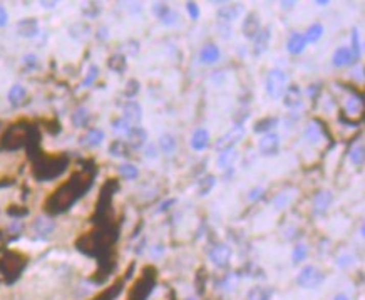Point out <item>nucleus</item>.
<instances>
[{"label": "nucleus", "mask_w": 365, "mask_h": 300, "mask_svg": "<svg viewBox=\"0 0 365 300\" xmlns=\"http://www.w3.org/2000/svg\"><path fill=\"white\" fill-rule=\"evenodd\" d=\"M93 178L87 173H76L67 183H64L62 187H59L52 193L45 203V208L49 213H62L65 210H69L74 203L82 196L84 191H87Z\"/></svg>", "instance_id": "nucleus-1"}, {"label": "nucleus", "mask_w": 365, "mask_h": 300, "mask_svg": "<svg viewBox=\"0 0 365 300\" xmlns=\"http://www.w3.org/2000/svg\"><path fill=\"white\" fill-rule=\"evenodd\" d=\"M67 158L64 156H56V158H44L40 159L34 168V175L37 179L42 181H47V179H54L60 176L64 173V170L67 168Z\"/></svg>", "instance_id": "nucleus-2"}, {"label": "nucleus", "mask_w": 365, "mask_h": 300, "mask_svg": "<svg viewBox=\"0 0 365 300\" xmlns=\"http://www.w3.org/2000/svg\"><path fill=\"white\" fill-rule=\"evenodd\" d=\"M29 137V129L24 124H14L5 131L2 140H0V149L12 151V149H19L26 145Z\"/></svg>", "instance_id": "nucleus-3"}, {"label": "nucleus", "mask_w": 365, "mask_h": 300, "mask_svg": "<svg viewBox=\"0 0 365 300\" xmlns=\"http://www.w3.org/2000/svg\"><path fill=\"white\" fill-rule=\"evenodd\" d=\"M287 84H288V76L285 73L283 69H271L268 74H266V79H265V87H266V93L271 99H280L287 89Z\"/></svg>", "instance_id": "nucleus-4"}, {"label": "nucleus", "mask_w": 365, "mask_h": 300, "mask_svg": "<svg viewBox=\"0 0 365 300\" xmlns=\"http://www.w3.org/2000/svg\"><path fill=\"white\" fill-rule=\"evenodd\" d=\"M324 282V273L320 272L317 267L307 265L303 267L296 275V284L302 287V289H317V287Z\"/></svg>", "instance_id": "nucleus-5"}, {"label": "nucleus", "mask_w": 365, "mask_h": 300, "mask_svg": "<svg viewBox=\"0 0 365 300\" xmlns=\"http://www.w3.org/2000/svg\"><path fill=\"white\" fill-rule=\"evenodd\" d=\"M246 131L243 128V124H235L233 128H231L228 133H224L220 140L216 141L215 148L218 151H224V149H233L238 143L245 137Z\"/></svg>", "instance_id": "nucleus-6"}, {"label": "nucleus", "mask_w": 365, "mask_h": 300, "mask_svg": "<svg viewBox=\"0 0 365 300\" xmlns=\"http://www.w3.org/2000/svg\"><path fill=\"white\" fill-rule=\"evenodd\" d=\"M153 14L164 24V26H176V24L181 20L178 12L169 7L168 4H163V2L153 4Z\"/></svg>", "instance_id": "nucleus-7"}, {"label": "nucleus", "mask_w": 365, "mask_h": 300, "mask_svg": "<svg viewBox=\"0 0 365 300\" xmlns=\"http://www.w3.org/2000/svg\"><path fill=\"white\" fill-rule=\"evenodd\" d=\"M280 149V136L275 131L266 133L260 137L258 141V151L263 156H275Z\"/></svg>", "instance_id": "nucleus-8"}, {"label": "nucleus", "mask_w": 365, "mask_h": 300, "mask_svg": "<svg viewBox=\"0 0 365 300\" xmlns=\"http://www.w3.org/2000/svg\"><path fill=\"white\" fill-rule=\"evenodd\" d=\"M261 31V19L258 15V12H250V14H246L245 20L241 24V32L245 35L246 39L253 40L257 37V34Z\"/></svg>", "instance_id": "nucleus-9"}, {"label": "nucleus", "mask_w": 365, "mask_h": 300, "mask_svg": "<svg viewBox=\"0 0 365 300\" xmlns=\"http://www.w3.org/2000/svg\"><path fill=\"white\" fill-rule=\"evenodd\" d=\"M231 253H233V251H231V248L228 247L226 243H220V245H216V247L210 251V260L215 263L216 267L223 268V267H226L228 263H230Z\"/></svg>", "instance_id": "nucleus-10"}, {"label": "nucleus", "mask_w": 365, "mask_h": 300, "mask_svg": "<svg viewBox=\"0 0 365 300\" xmlns=\"http://www.w3.org/2000/svg\"><path fill=\"white\" fill-rule=\"evenodd\" d=\"M123 119H126L131 126H138L143 119V107L136 101H127L123 107Z\"/></svg>", "instance_id": "nucleus-11"}, {"label": "nucleus", "mask_w": 365, "mask_h": 300, "mask_svg": "<svg viewBox=\"0 0 365 300\" xmlns=\"http://www.w3.org/2000/svg\"><path fill=\"white\" fill-rule=\"evenodd\" d=\"M127 136V141L126 145L131 146L132 149H141L146 146V141H148V131L141 126H134V128L129 129V133L126 134Z\"/></svg>", "instance_id": "nucleus-12"}, {"label": "nucleus", "mask_w": 365, "mask_h": 300, "mask_svg": "<svg viewBox=\"0 0 365 300\" xmlns=\"http://www.w3.org/2000/svg\"><path fill=\"white\" fill-rule=\"evenodd\" d=\"M332 201H333V195H332V191H328V190H320L317 195L313 196V213L315 215H325L327 213V210L330 208L332 205Z\"/></svg>", "instance_id": "nucleus-13"}, {"label": "nucleus", "mask_w": 365, "mask_h": 300, "mask_svg": "<svg viewBox=\"0 0 365 300\" xmlns=\"http://www.w3.org/2000/svg\"><path fill=\"white\" fill-rule=\"evenodd\" d=\"M283 104L285 107H288V109H296V107H300L302 103H303V94H302V89L298 86H290L285 89L283 93Z\"/></svg>", "instance_id": "nucleus-14"}, {"label": "nucleus", "mask_w": 365, "mask_h": 300, "mask_svg": "<svg viewBox=\"0 0 365 300\" xmlns=\"http://www.w3.org/2000/svg\"><path fill=\"white\" fill-rule=\"evenodd\" d=\"M270 39H271V27L266 26L265 29L257 34V37L253 39V54L255 56H261L263 52H266L268 49V44H270Z\"/></svg>", "instance_id": "nucleus-15"}, {"label": "nucleus", "mask_w": 365, "mask_h": 300, "mask_svg": "<svg viewBox=\"0 0 365 300\" xmlns=\"http://www.w3.org/2000/svg\"><path fill=\"white\" fill-rule=\"evenodd\" d=\"M241 12H243L241 4H223L221 7L216 10V15L218 19H221L223 22H231L238 19Z\"/></svg>", "instance_id": "nucleus-16"}, {"label": "nucleus", "mask_w": 365, "mask_h": 300, "mask_svg": "<svg viewBox=\"0 0 365 300\" xmlns=\"http://www.w3.org/2000/svg\"><path fill=\"white\" fill-rule=\"evenodd\" d=\"M191 148L194 151H203V149L208 148L210 145V133L206 128H198L194 129V133L191 134V141H190Z\"/></svg>", "instance_id": "nucleus-17"}, {"label": "nucleus", "mask_w": 365, "mask_h": 300, "mask_svg": "<svg viewBox=\"0 0 365 300\" xmlns=\"http://www.w3.org/2000/svg\"><path fill=\"white\" fill-rule=\"evenodd\" d=\"M354 62H355V59L352 56L349 47H338L332 56V64L335 65V67H345V65H350Z\"/></svg>", "instance_id": "nucleus-18"}, {"label": "nucleus", "mask_w": 365, "mask_h": 300, "mask_svg": "<svg viewBox=\"0 0 365 300\" xmlns=\"http://www.w3.org/2000/svg\"><path fill=\"white\" fill-rule=\"evenodd\" d=\"M307 47V40L303 37V34L300 32H293L288 37V42H287V51L291 54V56H298V54H302L305 51Z\"/></svg>", "instance_id": "nucleus-19"}, {"label": "nucleus", "mask_w": 365, "mask_h": 300, "mask_svg": "<svg viewBox=\"0 0 365 300\" xmlns=\"http://www.w3.org/2000/svg\"><path fill=\"white\" fill-rule=\"evenodd\" d=\"M240 154L238 151L233 148V149H224V151H220V156H218L216 159V165L218 168H221V170H228V168H233V165L238 161Z\"/></svg>", "instance_id": "nucleus-20"}, {"label": "nucleus", "mask_w": 365, "mask_h": 300, "mask_svg": "<svg viewBox=\"0 0 365 300\" xmlns=\"http://www.w3.org/2000/svg\"><path fill=\"white\" fill-rule=\"evenodd\" d=\"M17 32L22 37H35L39 34V24L35 19H22L17 24Z\"/></svg>", "instance_id": "nucleus-21"}, {"label": "nucleus", "mask_w": 365, "mask_h": 300, "mask_svg": "<svg viewBox=\"0 0 365 300\" xmlns=\"http://www.w3.org/2000/svg\"><path fill=\"white\" fill-rule=\"evenodd\" d=\"M220 56H221V52H220V49H218L215 44L204 45L203 49L199 51V61H201L203 64H208V65L218 62Z\"/></svg>", "instance_id": "nucleus-22"}, {"label": "nucleus", "mask_w": 365, "mask_h": 300, "mask_svg": "<svg viewBox=\"0 0 365 300\" xmlns=\"http://www.w3.org/2000/svg\"><path fill=\"white\" fill-rule=\"evenodd\" d=\"M106 137V133L99 128H93L87 131V134L82 137V145H86L89 148H97L102 145V141H104Z\"/></svg>", "instance_id": "nucleus-23"}, {"label": "nucleus", "mask_w": 365, "mask_h": 300, "mask_svg": "<svg viewBox=\"0 0 365 300\" xmlns=\"http://www.w3.org/2000/svg\"><path fill=\"white\" fill-rule=\"evenodd\" d=\"M278 123H280V119H278V118H273V116L263 118V119H260V121L255 123L253 131H255V133H257V134H258V133H263V134L271 133L273 128H277V126H278Z\"/></svg>", "instance_id": "nucleus-24"}, {"label": "nucleus", "mask_w": 365, "mask_h": 300, "mask_svg": "<svg viewBox=\"0 0 365 300\" xmlns=\"http://www.w3.org/2000/svg\"><path fill=\"white\" fill-rule=\"evenodd\" d=\"M24 267V262L20 260L19 255L15 253H9L7 257L4 259V270L5 273H19Z\"/></svg>", "instance_id": "nucleus-25"}, {"label": "nucleus", "mask_w": 365, "mask_h": 300, "mask_svg": "<svg viewBox=\"0 0 365 300\" xmlns=\"http://www.w3.org/2000/svg\"><path fill=\"white\" fill-rule=\"evenodd\" d=\"M324 32H325L324 26H322L320 22H313L312 26L307 29V32L303 34V37H305L307 44H315V42H318L322 39Z\"/></svg>", "instance_id": "nucleus-26"}, {"label": "nucleus", "mask_w": 365, "mask_h": 300, "mask_svg": "<svg viewBox=\"0 0 365 300\" xmlns=\"http://www.w3.org/2000/svg\"><path fill=\"white\" fill-rule=\"evenodd\" d=\"M89 119H90L89 109H87V107H84V106L77 107V109L72 112V116H71V121H72V124L76 126V128H84V126H87Z\"/></svg>", "instance_id": "nucleus-27"}, {"label": "nucleus", "mask_w": 365, "mask_h": 300, "mask_svg": "<svg viewBox=\"0 0 365 300\" xmlns=\"http://www.w3.org/2000/svg\"><path fill=\"white\" fill-rule=\"evenodd\" d=\"M363 109V98L362 96H350L345 103V111L350 116H358Z\"/></svg>", "instance_id": "nucleus-28"}, {"label": "nucleus", "mask_w": 365, "mask_h": 300, "mask_svg": "<svg viewBox=\"0 0 365 300\" xmlns=\"http://www.w3.org/2000/svg\"><path fill=\"white\" fill-rule=\"evenodd\" d=\"M322 136H324V131H322L320 126L312 121L307 124V129H305V140L308 143H312V145H317V143L322 140Z\"/></svg>", "instance_id": "nucleus-29"}, {"label": "nucleus", "mask_w": 365, "mask_h": 300, "mask_svg": "<svg viewBox=\"0 0 365 300\" xmlns=\"http://www.w3.org/2000/svg\"><path fill=\"white\" fill-rule=\"evenodd\" d=\"M107 65H109V69L114 71V73H118V74H123L126 67H127V61H126V56H123V54H114V56L109 57V61H107Z\"/></svg>", "instance_id": "nucleus-30"}, {"label": "nucleus", "mask_w": 365, "mask_h": 300, "mask_svg": "<svg viewBox=\"0 0 365 300\" xmlns=\"http://www.w3.org/2000/svg\"><path fill=\"white\" fill-rule=\"evenodd\" d=\"M215 184H216V176L215 175H206L204 178H201L198 181V195L199 196L210 195V191L215 188Z\"/></svg>", "instance_id": "nucleus-31"}, {"label": "nucleus", "mask_w": 365, "mask_h": 300, "mask_svg": "<svg viewBox=\"0 0 365 300\" xmlns=\"http://www.w3.org/2000/svg\"><path fill=\"white\" fill-rule=\"evenodd\" d=\"M32 226L39 235H49V233L54 230V221L45 217H39V218H35Z\"/></svg>", "instance_id": "nucleus-32"}, {"label": "nucleus", "mask_w": 365, "mask_h": 300, "mask_svg": "<svg viewBox=\"0 0 365 300\" xmlns=\"http://www.w3.org/2000/svg\"><path fill=\"white\" fill-rule=\"evenodd\" d=\"M176 146H178V141H176V137L173 134H169V133L161 134V137H159V149H161L163 153L171 154L176 149Z\"/></svg>", "instance_id": "nucleus-33"}, {"label": "nucleus", "mask_w": 365, "mask_h": 300, "mask_svg": "<svg viewBox=\"0 0 365 300\" xmlns=\"http://www.w3.org/2000/svg\"><path fill=\"white\" fill-rule=\"evenodd\" d=\"M26 96H27L26 87L20 86V84H15V86H12L10 91H9V101L14 106H17V104H20L24 99H26Z\"/></svg>", "instance_id": "nucleus-34"}, {"label": "nucleus", "mask_w": 365, "mask_h": 300, "mask_svg": "<svg viewBox=\"0 0 365 300\" xmlns=\"http://www.w3.org/2000/svg\"><path fill=\"white\" fill-rule=\"evenodd\" d=\"M362 51H363V44H362L360 34H358V29H354V31H352V49H350L354 59L360 57V56H362Z\"/></svg>", "instance_id": "nucleus-35"}, {"label": "nucleus", "mask_w": 365, "mask_h": 300, "mask_svg": "<svg viewBox=\"0 0 365 300\" xmlns=\"http://www.w3.org/2000/svg\"><path fill=\"white\" fill-rule=\"evenodd\" d=\"M109 153L111 156H116V158H124L129 153V148L124 141H112L111 146H109Z\"/></svg>", "instance_id": "nucleus-36"}, {"label": "nucleus", "mask_w": 365, "mask_h": 300, "mask_svg": "<svg viewBox=\"0 0 365 300\" xmlns=\"http://www.w3.org/2000/svg\"><path fill=\"white\" fill-rule=\"evenodd\" d=\"M291 195L288 193H285V191H282V193H278L275 198L271 200V206L275 208V210H283V208H287V205H290L291 203Z\"/></svg>", "instance_id": "nucleus-37"}, {"label": "nucleus", "mask_w": 365, "mask_h": 300, "mask_svg": "<svg viewBox=\"0 0 365 300\" xmlns=\"http://www.w3.org/2000/svg\"><path fill=\"white\" fill-rule=\"evenodd\" d=\"M119 173L126 179H136L139 176V170L132 163H123L119 166Z\"/></svg>", "instance_id": "nucleus-38"}, {"label": "nucleus", "mask_w": 365, "mask_h": 300, "mask_svg": "<svg viewBox=\"0 0 365 300\" xmlns=\"http://www.w3.org/2000/svg\"><path fill=\"white\" fill-rule=\"evenodd\" d=\"M349 158H350V163L354 166H362L363 165V145H357L352 148Z\"/></svg>", "instance_id": "nucleus-39"}, {"label": "nucleus", "mask_w": 365, "mask_h": 300, "mask_svg": "<svg viewBox=\"0 0 365 300\" xmlns=\"http://www.w3.org/2000/svg\"><path fill=\"white\" fill-rule=\"evenodd\" d=\"M307 255H308L307 245L298 243L296 247L293 248V251H291V260H293V263H300V262H303L307 259Z\"/></svg>", "instance_id": "nucleus-40"}, {"label": "nucleus", "mask_w": 365, "mask_h": 300, "mask_svg": "<svg viewBox=\"0 0 365 300\" xmlns=\"http://www.w3.org/2000/svg\"><path fill=\"white\" fill-rule=\"evenodd\" d=\"M112 129L116 131V133L127 134V133H129V129H131V124L127 123L126 119L118 118V119H114V121H112Z\"/></svg>", "instance_id": "nucleus-41"}, {"label": "nucleus", "mask_w": 365, "mask_h": 300, "mask_svg": "<svg viewBox=\"0 0 365 300\" xmlns=\"http://www.w3.org/2000/svg\"><path fill=\"white\" fill-rule=\"evenodd\" d=\"M139 89H141V84L136 79H129L126 84V89H124V94L126 98H134V96L139 93Z\"/></svg>", "instance_id": "nucleus-42"}, {"label": "nucleus", "mask_w": 365, "mask_h": 300, "mask_svg": "<svg viewBox=\"0 0 365 300\" xmlns=\"http://www.w3.org/2000/svg\"><path fill=\"white\" fill-rule=\"evenodd\" d=\"M97 76H99V67H97V65H90L89 71H87V76L84 77V81H82V86L84 87L90 86V84L97 79Z\"/></svg>", "instance_id": "nucleus-43"}, {"label": "nucleus", "mask_w": 365, "mask_h": 300, "mask_svg": "<svg viewBox=\"0 0 365 300\" xmlns=\"http://www.w3.org/2000/svg\"><path fill=\"white\" fill-rule=\"evenodd\" d=\"M354 262H355V257L350 253H342L337 257V265L340 268H349L350 265H354Z\"/></svg>", "instance_id": "nucleus-44"}, {"label": "nucleus", "mask_w": 365, "mask_h": 300, "mask_svg": "<svg viewBox=\"0 0 365 300\" xmlns=\"http://www.w3.org/2000/svg\"><path fill=\"white\" fill-rule=\"evenodd\" d=\"M186 10H188V14H190V17L193 20H198L199 15H201V10H199V5L196 2H188Z\"/></svg>", "instance_id": "nucleus-45"}, {"label": "nucleus", "mask_w": 365, "mask_h": 300, "mask_svg": "<svg viewBox=\"0 0 365 300\" xmlns=\"http://www.w3.org/2000/svg\"><path fill=\"white\" fill-rule=\"evenodd\" d=\"M37 64H39V59L35 54H27V56H24V65H26L27 69L37 67Z\"/></svg>", "instance_id": "nucleus-46"}, {"label": "nucleus", "mask_w": 365, "mask_h": 300, "mask_svg": "<svg viewBox=\"0 0 365 300\" xmlns=\"http://www.w3.org/2000/svg\"><path fill=\"white\" fill-rule=\"evenodd\" d=\"M265 195V188L263 187H255L253 190H250L248 191V200L250 201H257V200H260L261 196Z\"/></svg>", "instance_id": "nucleus-47"}, {"label": "nucleus", "mask_w": 365, "mask_h": 300, "mask_svg": "<svg viewBox=\"0 0 365 300\" xmlns=\"http://www.w3.org/2000/svg\"><path fill=\"white\" fill-rule=\"evenodd\" d=\"M176 201H178V200H176V198H168V200L166 201H163L161 203V205L159 206H157V210H156V213H164V212H166V210H169V206H171V205H174V203Z\"/></svg>", "instance_id": "nucleus-48"}, {"label": "nucleus", "mask_w": 365, "mask_h": 300, "mask_svg": "<svg viewBox=\"0 0 365 300\" xmlns=\"http://www.w3.org/2000/svg\"><path fill=\"white\" fill-rule=\"evenodd\" d=\"M144 153H146V158L148 159H156L157 158V146L154 145H148L144 149Z\"/></svg>", "instance_id": "nucleus-49"}, {"label": "nucleus", "mask_w": 365, "mask_h": 300, "mask_svg": "<svg viewBox=\"0 0 365 300\" xmlns=\"http://www.w3.org/2000/svg\"><path fill=\"white\" fill-rule=\"evenodd\" d=\"M7 22H9V14H7V10L0 5V27H5Z\"/></svg>", "instance_id": "nucleus-50"}, {"label": "nucleus", "mask_w": 365, "mask_h": 300, "mask_svg": "<svg viewBox=\"0 0 365 300\" xmlns=\"http://www.w3.org/2000/svg\"><path fill=\"white\" fill-rule=\"evenodd\" d=\"M164 251V248H163V245H154L153 248H151V255H154V257H159L161 253Z\"/></svg>", "instance_id": "nucleus-51"}, {"label": "nucleus", "mask_w": 365, "mask_h": 300, "mask_svg": "<svg viewBox=\"0 0 365 300\" xmlns=\"http://www.w3.org/2000/svg\"><path fill=\"white\" fill-rule=\"evenodd\" d=\"M293 5H295V2H282V9L283 10H291L293 9Z\"/></svg>", "instance_id": "nucleus-52"}, {"label": "nucleus", "mask_w": 365, "mask_h": 300, "mask_svg": "<svg viewBox=\"0 0 365 300\" xmlns=\"http://www.w3.org/2000/svg\"><path fill=\"white\" fill-rule=\"evenodd\" d=\"M355 74H357V79H358V81H362V79H363V67H362V65H358Z\"/></svg>", "instance_id": "nucleus-53"}, {"label": "nucleus", "mask_w": 365, "mask_h": 300, "mask_svg": "<svg viewBox=\"0 0 365 300\" xmlns=\"http://www.w3.org/2000/svg\"><path fill=\"white\" fill-rule=\"evenodd\" d=\"M333 300H350V297L347 295V293H337V295L333 297Z\"/></svg>", "instance_id": "nucleus-54"}, {"label": "nucleus", "mask_w": 365, "mask_h": 300, "mask_svg": "<svg viewBox=\"0 0 365 300\" xmlns=\"http://www.w3.org/2000/svg\"><path fill=\"white\" fill-rule=\"evenodd\" d=\"M40 5H44L45 9H54L57 4H56V2H40Z\"/></svg>", "instance_id": "nucleus-55"}, {"label": "nucleus", "mask_w": 365, "mask_h": 300, "mask_svg": "<svg viewBox=\"0 0 365 300\" xmlns=\"http://www.w3.org/2000/svg\"><path fill=\"white\" fill-rule=\"evenodd\" d=\"M318 5H328V0H318Z\"/></svg>", "instance_id": "nucleus-56"}, {"label": "nucleus", "mask_w": 365, "mask_h": 300, "mask_svg": "<svg viewBox=\"0 0 365 300\" xmlns=\"http://www.w3.org/2000/svg\"><path fill=\"white\" fill-rule=\"evenodd\" d=\"M186 300H196V298H186Z\"/></svg>", "instance_id": "nucleus-57"}]
</instances>
